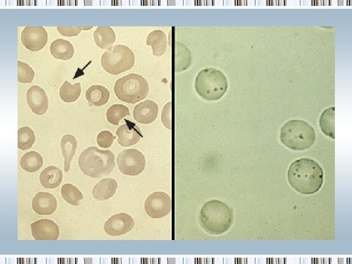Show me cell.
I'll list each match as a JSON object with an SVG mask.
<instances>
[{"label": "cell", "mask_w": 352, "mask_h": 264, "mask_svg": "<svg viewBox=\"0 0 352 264\" xmlns=\"http://www.w3.org/2000/svg\"><path fill=\"white\" fill-rule=\"evenodd\" d=\"M146 44L151 46L154 56H160L164 54L167 49L166 35L161 30H154L148 35Z\"/></svg>", "instance_id": "obj_21"}, {"label": "cell", "mask_w": 352, "mask_h": 264, "mask_svg": "<svg viewBox=\"0 0 352 264\" xmlns=\"http://www.w3.org/2000/svg\"><path fill=\"white\" fill-rule=\"evenodd\" d=\"M21 168L26 172L34 173L39 170L43 165L42 155L35 151L25 153L20 160Z\"/></svg>", "instance_id": "obj_25"}, {"label": "cell", "mask_w": 352, "mask_h": 264, "mask_svg": "<svg viewBox=\"0 0 352 264\" xmlns=\"http://www.w3.org/2000/svg\"><path fill=\"white\" fill-rule=\"evenodd\" d=\"M195 88L198 94L208 101L219 100L228 88L226 77L220 70L208 67L200 70L196 78Z\"/></svg>", "instance_id": "obj_5"}, {"label": "cell", "mask_w": 352, "mask_h": 264, "mask_svg": "<svg viewBox=\"0 0 352 264\" xmlns=\"http://www.w3.org/2000/svg\"><path fill=\"white\" fill-rule=\"evenodd\" d=\"M130 115L128 107L122 104H114L107 110L106 116L107 120L111 124L117 126L120 121L127 115Z\"/></svg>", "instance_id": "obj_30"}, {"label": "cell", "mask_w": 352, "mask_h": 264, "mask_svg": "<svg viewBox=\"0 0 352 264\" xmlns=\"http://www.w3.org/2000/svg\"><path fill=\"white\" fill-rule=\"evenodd\" d=\"M81 92V86L80 83L71 84L66 80L60 88L59 95L64 102L71 103L78 99Z\"/></svg>", "instance_id": "obj_26"}, {"label": "cell", "mask_w": 352, "mask_h": 264, "mask_svg": "<svg viewBox=\"0 0 352 264\" xmlns=\"http://www.w3.org/2000/svg\"><path fill=\"white\" fill-rule=\"evenodd\" d=\"M92 28V26H57V29L63 36L73 37L78 35L82 30H88Z\"/></svg>", "instance_id": "obj_33"}, {"label": "cell", "mask_w": 352, "mask_h": 264, "mask_svg": "<svg viewBox=\"0 0 352 264\" xmlns=\"http://www.w3.org/2000/svg\"><path fill=\"white\" fill-rule=\"evenodd\" d=\"M334 110V107L326 109L322 112L319 120L321 131L332 139L335 138Z\"/></svg>", "instance_id": "obj_24"}, {"label": "cell", "mask_w": 352, "mask_h": 264, "mask_svg": "<svg viewBox=\"0 0 352 264\" xmlns=\"http://www.w3.org/2000/svg\"><path fill=\"white\" fill-rule=\"evenodd\" d=\"M32 206L33 210L40 215H50L57 209V200L49 193L40 192L33 198Z\"/></svg>", "instance_id": "obj_16"}, {"label": "cell", "mask_w": 352, "mask_h": 264, "mask_svg": "<svg viewBox=\"0 0 352 264\" xmlns=\"http://www.w3.org/2000/svg\"><path fill=\"white\" fill-rule=\"evenodd\" d=\"M63 179L61 170L55 166L46 167L40 174V181L45 188L54 189L58 187Z\"/></svg>", "instance_id": "obj_19"}, {"label": "cell", "mask_w": 352, "mask_h": 264, "mask_svg": "<svg viewBox=\"0 0 352 264\" xmlns=\"http://www.w3.org/2000/svg\"><path fill=\"white\" fill-rule=\"evenodd\" d=\"M35 76L33 68L27 63L18 61V81L22 83H30Z\"/></svg>", "instance_id": "obj_31"}, {"label": "cell", "mask_w": 352, "mask_h": 264, "mask_svg": "<svg viewBox=\"0 0 352 264\" xmlns=\"http://www.w3.org/2000/svg\"><path fill=\"white\" fill-rule=\"evenodd\" d=\"M30 226L32 237L36 240H56L59 238V226L50 220H39Z\"/></svg>", "instance_id": "obj_12"}, {"label": "cell", "mask_w": 352, "mask_h": 264, "mask_svg": "<svg viewBox=\"0 0 352 264\" xmlns=\"http://www.w3.org/2000/svg\"><path fill=\"white\" fill-rule=\"evenodd\" d=\"M77 142L74 136L67 134L64 135L61 141L62 153L64 158V171L67 172L71 161L75 154Z\"/></svg>", "instance_id": "obj_22"}, {"label": "cell", "mask_w": 352, "mask_h": 264, "mask_svg": "<svg viewBox=\"0 0 352 264\" xmlns=\"http://www.w3.org/2000/svg\"><path fill=\"white\" fill-rule=\"evenodd\" d=\"M171 199L163 192H154L145 200L144 208L147 215L153 219H160L168 215L171 210Z\"/></svg>", "instance_id": "obj_9"}, {"label": "cell", "mask_w": 352, "mask_h": 264, "mask_svg": "<svg viewBox=\"0 0 352 264\" xmlns=\"http://www.w3.org/2000/svg\"><path fill=\"white\" fill-rule=\"evenodd\" d=\"M26 99L33 113L42 115L48 108V99L45 91L39 86L34 85L27 90Z\"/></svg>", "instance_id": "obj_13"}, {"label": "cell", "mask_w": 352, "mask_h": 264, "mask_svg": "<svg viewBox=\"0 0 352 264\" xmlns=\"http://www.w3.org/2000/svg\"><path fill=\"white\" fill-rule=\"evenodd\" d=\"M114 91L116 97L121 101L135 104L147 97L149 92V86L143 76L131 73L116 81Z\"/></svg>", "instance_id": "obj_6"}, {"label": "cell", "mask_w": 352, "mask_h": 264, "mask_svg": "<svg viewBox=\"0 0 352 264\" xmlns=\"http://www.w3.org/2000/svg\"><path fill=\"white\" fill-rule=\"evenodd\" d=\"M176 71L185 70L190 65L191 55L189 49L184 44L176 43Z\"/></svg>", "instance_id": "obj_27"}, {"label": "cell", "mask_w": 352, "mask_h": 264, "mask_svg": "<svg viewBox=\"0 0 352 264\" xmlns=\"http://www.w3.org/2000/svg\"><path fill=\"white\" fill-rule=\"evenodd\" d=\"M119 127L116 132L118 136V143L122 146L129 147L136 144L143 137L141 131L138 126L127 119Z\"/></svg>", "instance_id": "obj_14"}, {"label": "cell", "mask_w": 352, "mask_h": 264, "mask_svg": "<svg viewBox=\"0 0 352 264\" xmlns=\"http://www.w3.org/2000/svg\"><path fill=\"white\" fill-rule=\"evenodd\" d=\"M117 187V182L114 179L104 178L94 186L92 194L95 199L99 200L108 199L115 194Z\"/></svg>", "instance_id": "obj_17"}, {"label": "cell", "mask_w": 352, "mask_h": 264, "mask_svg": "<svg viewBox=\"0 0 352 264\" xmlns=\"http://www.w3.org/2000/svg\"><path fill=\"white\" fill-rule=\"evenodd\" d=\"M34 131L29 127H21L18 131V147L22 150L31 148L35 141Z\"/></svg>", "instance_id": "obj_29"}, {"label": "cell", "mask_w": 352, "mask_h": 264, "mask_svg": "<svg viewBox=\"0 0 352 264\" xmlns=\"http://www.w3.org/2000/svg\"><path fill=\"white\" fill-rule=\"evenodd\" d=\"M78 165L85 175L102 178L109 175L115 167V155L109 150L89 147L81 153Z\"/></svg>", "instance_id": "obj_3"}, {"label": "cell", "mask_w": 352, "mask_h": 264, "mask_svg": "<svg viewBox=\"0 0 352 264\" xmlns=\"http://www.w3.org/2000/svg\"><path fill=\"white\" fill-rule=\"evenodd\" d=\"M117 164L119 171L128 176H137L145 169V156L134 149H125L117 157Z\"/></svg>", "instance_id": "obj_8"}, {"label": "cell", "mask_w": 352, "mask_h": 264, "mask_svg": "<svg viewBox=\"0 0 352 264\" xmlns=\"http://www.w3.org/2000/svg\"><path fill=\"white\" fill-rule=\"evenodd\" d=\"M110 96L109 90L101 85H92L86 92V98L90 107H100L105 105Z\"/></svg>", "instance_id": "obj_18"}, {"label": "cell", "mask_w": 352, "mask_h": 264, "mask_svg": "<svg viewBox=\"0 0 352 264\" xmlns=\"http://www.w3.org/2000/svg\"><path fill=\"white\" fill-rule=\"evenodd\" d=\"M281 143L286 148L294 151L310 148L316 140L314 128L302 120H290L281 127L280 133Z\"/></svg>", "instance_id": "obj_4"}, {"label": "cell", "mask_w": 352, "mask_h": 264, "mask_svg": "<svg viewBox=\"0 0 352 264\" xmlns=\"http://www.w3.org/2000/svg\"><path fill=\"white\" fill-rule=\"evenodd\" d=\"M62 198L68 203L77 206L83 198V195L76 186L70 183L64 184L61 188Z\"/></svg>", "instance_id": "obj_28"}, {"label": "cell", "mask_w": 352, "mask_h": 264, "mask_svg": "<svg viewBox=\"0 0 352 264\" xmlns=\"http://www.w3.org/2000/svg\"><path fill=\"white\" fill-rule=\"evenodd\" d=\"M202 228L212 235L221 234L232 226L234 220L233 209L218 200L205 202L200 210Z\"/></svg>", "instance_id": "obj_2"}, {"label": "cell", "mask_w": 352, "mask_h": 264, "mask_svg": "<svg viewBox=\"0 0 352 264\" xmlns=\"http://www.w3.org/2000/svg\"><path fill=\"white\" fill-rule=\"evenodd\" d=\"M50 52L55 59L68 60L72 58L74 54V48L69 41L58 39L51 44Z\"/></svg>", "instance_id": "obj_20"}, {"label": "cell", "mask_w": 352, "mask_h": 264, "mask_svg": "<svg viewBox=\"0 0 352 264\" xmlns=\"http://www.w3.org/2000/svg\"><path fill=\"white\" fill-rule=\"evenodd\" d=\"M134 225L133 218L129 215L121 213L110 217L105 223V232L111 236H119L131 231Z\"/></svg>", "instance_id": "obj_11"}, {"label": "cell", "mask_w": 352, "mask_h": 264, "mask_svg": "<svg viewBox=\"0 0 352 264\" xmlns=\"http://www.w3.org/2000/svg\"><path fill=\"white\" fill-rule=\"evenodd\" d=\"M22 44L31 51H38L46 44L48 34L43 26H26L21 37Z\"/></svg>", "instance_id": "obj_10"}, {"label": "cell", "mask_w": 352, "mask_h": 264, "mask_svg": "<svg viewBox=\"0 0 352 264\" xmlns=\"http://www.w3.org/2000/svg\"><path fill=\"white\" fill-rule=\"evenodd\" d=\"M115 138L116 137L110 131H103L97 135V143L101 148H108L111 146Z\"/></svg>", "instance_id": "obj_32"}, {"label": "cell", "mask_w": 352, "mask_h": 264, "mask_svg": "<svg viewBox=\"0 0 352 264\" xmlns=\"http://www.w3.org/2000/svg\"><path fill=\"white\" fill-rule=\"evenodd\" d=\"M158 111V107L156 103L151 100H146L134 107L133 116L137 122L148 124L155 120Z\"/></svg>", "instance_id": "obj_15"}, {"label": "cell", "mask_w": 352, "mask_h": 264, "mask_svg": "<svg viewBox=\"0 0 352 264\" xmlns=\"http://www.w3.org/2000/svg\"><path fill=\"white\" fill-rule=\"evenodd\" d=\"M287 179L295 191L304 195H313L321 188L324 181L322 167L315 160L308 157L293 161L287 171Z\"/></svg>", "instance_id": "obj_1"}, {"label": "cell", "mask_w": 352, "mask_h": 264, "mask_svg": "<svg viewBox=\"0 0 352 264\" xmlns=\"http://www.w3.org/2000/svg\"><path fill=\"white\" fill-rule=\"evenodd\" d=\"M134 62L133 52L123 44L112 46L104 52L101 59L102 67L112 75H118L131 69Z\"/></svg>", "instance_id": "obj_7"}, {"label": "cell", "mask_w": 352, "mask_h": 264, "mask_svg": "<svg viewBox=\"0 0 352 264\" xmlns=\"http://www.w3.org/2000/svg\"><path fill=\"white\" fill-rule=\"evenodd\" d=\"M96 45L101 49H108L114 43L116 35L113 29L110 26H99L93 33Z\"/></svg>", "instance_id": "obj_23"}]
</instances>
